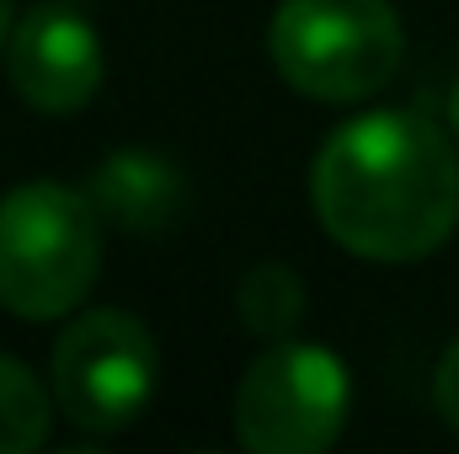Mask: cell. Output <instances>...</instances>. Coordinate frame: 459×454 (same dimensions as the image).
Segmentation results:
<instances>
[{"label": "cell", "instance_id": "obj_1", "mask_svg": "<svg viewBox=\"0 0 459 454\" xmlns=\"http://www.w3.org/2000/svg\"><path fill=\"white\" fill-rule=\"evenodd\" d=\"M310 204L352 257L422 262L459 225V155L433 118L374 108L321 144Z\"/></svg>", "mask_w": 459, "mask_h": 454}, {"label": "cell", "instance_id": "obj_2", "mask_svg": "<svg viewBox=\"0 0 459 454\" xmlns=\"http://www.w3.org/2000/svg\"><path fill=\"white\" fill-rule=\"evenodd\" d=\"M102 267V209L65 182H22L0 198V305L22 321L70 316Z\"/></svg>", "mask_w": 459, "mask_h": 454}, {"label": "cell", "instance_id": "obj_3", "mask_svg": "<svg viewBox=\"0 0 459 454\" xmlns=\"http://www.w3.org/2000/svg\"><path fill=\"white\" fill-rule=\"evenodd\" d=\"M267 54L294 92L358 102L401 70V16L390 0H283L267 27Z\"/></svg>", "mask_w": 459, "mask_h": 454}, {"label": "cell", "instance_id": "obj_4", "mask_svg": "<svg viewBox=\"0 0 459 454\" xmlns=\"http://www.w3.org/2000/svg\"><path fill=\"white\" fill-rule=\"evenodd\" d=\"M352 385L332 347L278 342L235 385V433L256 454H321L342 439Z\"/></svg>", "mask_w": 459, "mask_h": 454}, {"label": "cell", "instance_id": "obj_5", "mask_svg": "<svg viewBox=\"0 0 459 454\" xmlns=\"http://www.w3.org/2000/svg\"><path fill=\"white\" fill-rule=\"evenodd\" d=\"M155 337L128 310H91L54 342V401L81 433L128 428L155 396Z\"/></svg>", "mask_w": 459, "mask_h": 454}, {"label": "cell", "instance_id": "obj_6", "mask_svg": "<svg viewBox=\"0 0 459 454\" xmlns=\"http://www.w3.org/2000/svg\"><path fill=\"white\" fill-rule=\"evenodd\" d=\"M5 65L32 113H81L102 86V38L75 5H32L11 27Z\"/></svg>", "mask_w": 459, "mask_h": 454}, {"label": "cell", "instance_id": "obj_7", "mask_svg": "<svg viewBox=\"0 0 459 454\" xmlns=\"http://www.w3.org/2000/svg\"><path fill=\"white\" fill-rule=\"evenodd\" d=\"M91 204L123 230H166L182 209V177L150 150H117L91 177Z\"/></svg>", "mask_w": 459, "mask_h": 454}, {"label": "cell", "instance_id": "obj_8", "mask_svg": "<svg viewBox=\"0 0 459 454\" xmlns=\"http://www.w3.org/2000/svg\"><path fill=\"white\" fill-rule=\"evenodd\" d=\"M235 305H240L246 332L278 342V337H289V332L299 327V316H305V284H299L294 267H283V262H262V267H251V273L240 278Z\"/></svg>", "mask_w": 459, "mask_h": 454}, {"label": "cell", "instance_id": "obj_9", "mask_svg": "<svg viewBox=\"0 0 459 454\" xmlns=\"http://www.w3.org/2000/svg\"><path fill=\"white\" fill-rule=\"evenodd\" d=\"M48 423H54L48 390L32 380L27 363L0 353V454H32L48 439Z\"/></svg>", "mask_w": 459, "mask_h": 454}, {"label": "cell", "instance_id": "obj_10", "mask_svg": "<svg viewBox=\"0 0 459 454\" xmlns=\"http://www.w3.org/2000/svg\"><path fill=\"white\" fill-rule=\"evenodd\" d=\"M433 406H438V417L459 428V337L449 342V353L438 358V374H433Z\"/></svg>", "mask_w": 459, "mask_h": 454}, {"label": "cell", "instance_id": "obj_11", "mask_svg": "<svg viewBox=\"0 0 459 454\" xmlns=\"http://www.w3.org/2000/svg\"><path fill=\"white\" fill-rule=\"evenodd\" d=\"M11 43V0H0V48Z\"/></svg>", "mask_w": 459, "mask_h": 454}, {"label": "cell", "instance_id": "obj_12", "mask_svg": "<svg viewBox=\"0 0 459 454\" xmlns=\"http://www.w3.org/2000/svg\"><path fill=\"white\" fill-rule=\"evenodd\" d=\"M449 123H455V134H459V81H455V92H449Z\"/></svg>", "mask_w": 459, "mask_h": 454}]
</instances>
